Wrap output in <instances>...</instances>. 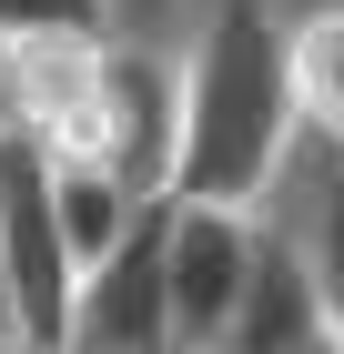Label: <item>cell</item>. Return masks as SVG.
<instances>
[{
    "label": "cell",
    "mask_w": 344,
    "mask_h": 354,
    "mask_svg": "<svg viewBox=\"0 0 344 354\" xmlns=\"http://www.w3.org/2000/svg\"><path fill=\"white\" fill-rule=\"evenodd\" d=\"M183 152L172 192L183 203H253L264 213L284 183L304 102H293V0H192L183 21Z\"/></svg>",
    "instance_id": "obj_1"
},
{
    "label": "cell",
    "mask_w": 344,
    "mask_h": 354,
    "mask_svg": "<svg viewBox=\"0 0 344 354\" xmlns=\"http://www.w3.org/2000/svg\"><path fill=\"white\" fill-rule=\"evenodd\" d=\"M21 132L71 172H111L132 192H172L183 152V51L132 30H51L21 41Z\"/></svg>",
    "instance_id": "obj_2"
},
{
    "label": "cell",
    "mask_w": 344,
    "mask_h": 354,
    "mask_svg": "<svg viewBox=\"0 0 344 354\" xmlns=\"http://www.w3.org/2000/svg\"><path fill=\"white\" fill-rule=\"evenodd\" d=\"M0 263H10V314L30 344H71V294H81V253L61 223V162L30 132L0 142Z\"/></svg>",
    "instance_id": "obj_3"
},
{
    "label": "cell",
    "mask_w": 344,
    "mask_h": 354,
    "mask_svg": "<svg viewBox=\"0 0 344 354\" xmlns=\"http://www.w3.org/2000/svg\"><path fill=\"white\" fill-rule=\"evenodd\" d=\"M264 233L273 223L253 203H183V192H162V273H172V344L183 354H223L253 273H264Z\"/></svg>",
    "instance_id": "obj_4"
},
{
    "label": "cell",
    "mask_w": 344,
    "mask_h": 354,
    "mask_svg": "<svg viewBox=\"0 0 344 354\" xmlns=\"http://www.w3.org/2000/svg\"><path fill=\"white\" fill-rule=\"evenodd\" d=\"M61 354H183L172 344V273H162V203L81 273Z\"/></svg>",
    "instance_id": "obj_5"
},
{
    "label": "cell",
    "mask_w": 344,
    "mask_h": 354,
    "mask_svg": "<svg viewBox=\"0 0 344 354\" xmlns=\"http://www.w3.org/2000/svg\"><path fill=\"white\" fill-rule=\"evenodd\" d=\"M264 213L293 233V253H304V273H314V304H324V334L344 344V142L304 132Z\"/></svg>",
    "instance_id": "obj_6"
},
{
    "label": "cell",
    "mask_w": 344,
    "mask_h": 354,
    "mask_svg": "<svg viewBox=\"0 0 344 354\" xmlns=\"http://www.w3.org/2000/svg\"><path fill=\"white\" fill-rule=\"evenodd\" d=\"M293 102L314 142H344V0H293Z\"/></svg>",
    "instance_id": "obj_7"
},
{
    "label": "cell",
    "mask_w": 344,
    "mask_h": 354,
    "mask_svg": "<svg viewBox=\"0 0 344 354\" xmlns=\"http://www.w3.org/2000/svg\"><path fill=\"white\" fill-rule=\"evenodd\" d=\"M51 30H111V0H0V41H51Z\"/></svg>",
    "instance_id": "obj_8"
},
{
    "label": "cell",
    "mask_w": 344,
    "mask_h": 354,
    "mask_svg": "<svg viewBox=\"0 0 344 354\" xmlns=\"http://www.w3.org/2000/svg\"><path fill=\"white\" fill-rule=\"evenodd\" d=\"M192 0H111V30H132V41H183Z\"/></svg>",
    "instance_id": "obj_9"
},
{
    "label": "cell",
    "mask_w": 344,
    "mask_h": 354,
    "mask_svg": "<svg viewBox=\"0 0 344 354\" xmlns=\"http://www.w3.org/2000/svg\"><path fill=\"white\" fill-rule=\"evenodd\" d=\"M21 132V41H0V142Z\"/></svg>",
    "instance_id": "obj_10"
},
{
    "label": "cell",
    "mask_w": 344,
    "mask_h": 354,
    "mask_svg": "<svg viewBox=\"0 0 344 354\" xmlns=\"http://www.w3.org/2000/svg\"><path fill=\"white\" fill-rule=\"evenodd\" d=\"M0 354H51V344H30V334H10V324H0Z\"/></svg>",
    "instance_id": "obj_11"
},
{
    "label": "cell",
    "mask_w": 344,
    "mask_h": 354,
    "mask_svg": "<svg viewBox=\"0 0 344 354\" xmlns=\"http://www.w3.org/2000/svg\"><path fill=\"white\" fill-rule=\"evenodd\" d=\"M293 354H344V344H334V334H304V344H293Z\"/></svg>",
    "instance_id": "obj_12"
}]
</instances>
